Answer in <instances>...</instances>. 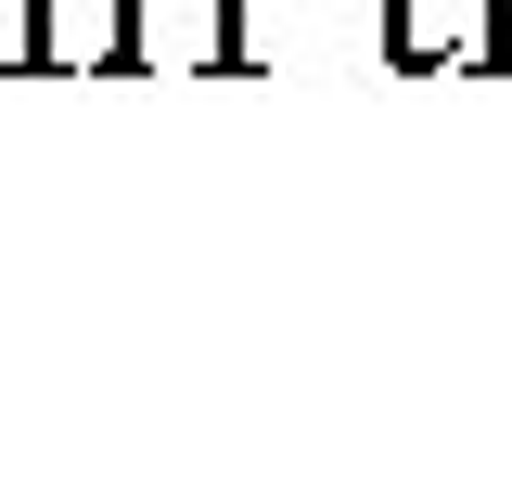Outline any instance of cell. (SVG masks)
<instances>
[{"label": "cell", "mask_w": 512, "mask_h": 499, "mask_svg": "<svg viewBox=\"0 0 512 499\" xmlns=\"http://www.w3.org/2000/svg\"><path fill=\"white\" fill-rule=\"evenodd\" d=\"M128 77H244V0H116Z\"/></svg>", "instance_id": "obj_1"}, {"label": "cell", "mask_w": 512, "mask_h": 499, "mask_svg": "<svg viewBox=\"0 0 512 499\" xmlns=\"http://www.w3.org/2000/svg\"><path fill=\"white\" fill-rule=\"evenodd\" d=\"M474 39H487V0H384V64L397 77L474 64Z\"/></svg>", "instance_id": "obj_2"}, {"label": "cell", "mask_w": 512, "mask_h": 499, "mask_svg": "<svg viewBox=\"0 0 512 499\" xmlns=\"http://www.w3.org/2000/svg\"><path fill=\"white\" fill-rule=\"evenodd\" d=\"M474 64H487V77H512V0H487V39H474Z\"/></svg>", "instance_id": "obj_3"}]
</instances>
